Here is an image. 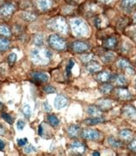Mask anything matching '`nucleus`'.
Segmentation results:
<instances>
[{"label":"nucleus","mask_w":136,"mask_h":156,"mask_svg":"<svg viewBox=\"0 0 136 156\" xmlns=\"http://www.w3.org/2000/svg\"><path fill=\"white\" fill-rule=\"evenodd\" d=\"M53 57V53L48 49L35 48L30 52V58L35 64L45 65L48 63Z\"/></svg>","instance_id":"1"},{"label":"nucleus","mask_w":136,"mask_h":156,"mask_svg":"<svg viewBox=\"0 0 136 156\" xmlns=\"http://www.w3.org/2000/svg\"><path fill=\"white\" fill-rule=\"evenodd\" d=\"M71 27L73 34L76 37H87L90 34V29L87 23L79 18H75L71 21Z\"/></svg>","instance_id":"2"},{"label":"nucleus","mask_w":136,"mask_h":156,"mask_svg":"<svg viewBox=\"0 0 136 156\" xmlns=\"http://www.w3.org/2000/svg\"><path fill=\"white\" fill-rule=\"evenodd\" d=\"M49 25L53 30L58 31L59 33L63 34V35H66L68 33V26L63 17H60L52 19L50 21Z\"/></svg>","instance_id":"3"},{"label":"nucleus","mask_w":136,"mask_h":156,"mask_svg":"<svg viewBox=\"0 0 136 156\" xmlns=\"http://www.w3.org/2000/svg\"><path fill=\"white\" fill-rule=\"evenodd\" d=\"M48 43L50 46L56 50H65L66 48L65 41L57 35H51L49 37Z\"/></svg>","instance_id":"4"},{"label":"nucleus","mask_w":136,"mask_h":156,"mask_svg":"<svg viewBox=\"0 0 136 156\" xmlns=\"http://www.w3.org/2000/svg\"><path fill=\"white\" fill-rule=\"evenodd\" d=\"M81 136L85 140H98L101 137V134L98 130L92 128H85L81 131Z\"/></svg>","instance_id":"5"},{"label":"nucleus","mask_w":136,"mask_h":156,"mask_svg":"<svg viewBox=\"0 0 136 156\" xmlns=\"http://www.w3.org/2000/svg\"><path fill=\"white\" fill-rule=\"evenodd\" d=\"M83 10H84L85 15H86L87 17H92V16L98 15L99 12L101 11L100 7L95 3H88L86 5L84 6Z\"/></svg>","instance_id":"6"},{"label":"nucleus","mask_w":136,"mask_h":156,"mask_svg":"<svg viewBox=\"0 0 136 156\" xmlns=\"http://www.w3.org/2000/svg\"><path fill=\"white\" fill-rule=\"evenodd\" d=\"M91 45L84 41H76L71 44V49L77 53H84L90 50Z\"/></svg>","instance_id":"7"},{"label":"nucleus","mask_w":136,"mask_h":156,"mask_svg":"<svg viewBox=\"0 0 136 156\" xmlns=\"http://www.w3.org/2000/svg\"><path fill=\"white\" fill-rule=\"evenodd\" d=\"M122 114L123 115L133 122H136V108L131 105H126L122 108Z\"/></svg>","instance_id":"8"},{"label":"nucleus","mask_w":136,"mask_h":156,"mask_svg":"<svg viewBox=\"0 0 136 156\" xmlns=\"http://www.w3.org/2000/svg\"><path fill=\"white\" fill-rule=\"evenodd\" d=\"M117 67L121 69H123L125 70L126 72L128 74H130V75H134V68L131 66L130 62L128 61L125 58H121L117 62Z\"/></svg>","instance_id":"9"},{"label":"nucleus","mask_w":136,"mask_h":156,"mask_svg":"<svg viewBox=\"0 0 136 156\" xmlns=\"http://www.w3.org/2000/svg\"><path fill=\"white\" fill-rule=\"evenodd\" d=\"M115 95L118 97V99L120 100H129L132 98V95H131L130 91L128 89H126L124 87H119L115 89V92H114Z\"/></svg>","instance_id":"10"},{"label":"nucleus","mask_w":136,"mask_h":156,"mask_svg":"<svg viewBox=\"0 0 136 156\" xmlns=\"http://www.w3.org/2000/svg\"><path fill=\"white\" fill-rule=\"evenodd\" d=\"M116 45H117V38L113 36L109 37L103 41V47L105 50H113L116 47Z\"/></svg>","instance_id":"11"},{"label":"nucleus","mask_w":136,"mask_h":156,"mask_svg":"<svg viewBox=\"0 0 136 156\" xmlns=\"http://www.w3.org/2000/svg\"><path fill=\"white\" fill-rule=\"evenodd\" d=\"M114 74L110 73L109 71L107 70H103V71H100L99 74L98 75V80L101 83H109L111 81H113V78H114Z\"/></svg>","instance_id":"12"},{"label":"nucleus","mask_w":136,"mask_h":156,"mask_svg":"<svg viewBox=\"0 0 136 156\" xmlns=\"http://www.w3.org/2000/svg\"><path fill=\"white\" fill-rule=\"evenodd\" d=\"M15 5L13 4H6L5 5L1 6L0 8V16L3 17H7L11 16L12 12L15 11Z\"/></svg>","instance_id":"13"},{"label":"nucleus","mask_w":136,"mask_h":156,"mask_svg":"<svg viewBox=\"0 0 136 156\" xmlns=\"http://www.w3.org/2000/svg\"><path fill=\"white\" fill-rule=\"evenodd\" d=\"M70 147H71V151L73 153H75L76 154H83L85 152V146L78 140L72 141L70 145Z\"/></svg>","instance_id":"14"},{"label":"nucleus","mask_w":136,"mask_h":156,"mask_svg":"<svg viewBox=\"0 0 136 156\" xmlns=\"http://www.w3.org/2000/svg\"><path fill=\"white\" fill-rule=\"evenodd\" d=\"M115 105V102L114 101L109 100V99H104L100 100L98 102V106L103 110V111H107L109 109H111Z\"/></svg>","instance_id":"15"},{"label":"nucleus","mask_w":136,"mask_h":156,"mask_svg":"<svg viewBox=\"0 0 136 156\" xmlns=\"http://www.w3.org/2000/svg\"><path fill=\"white\" fill-rule=\"evenodd\" d=\"M67 104H68V99L65 95H59L55 98V107L57 109H61V108L67 106Z\"/></svg>","instance_id":"16"},{"label":"nucleus","mask_w":136,"mask_h":156,"mask_svg":"<svg viewBox=\"0 0 136 156\" xmlns=\"http://www.w3.org/2000/svg\"><path fill=\"white\" fill-rule=\"evenodd\" d=\"M31 77L38 83H47L48 81V76L43 72H32L30 74Z\"/></svg>","instance_id":"17"},{"label":"nucleus","mask_w":136,"mask_h":156,"mask_svg":"<svg viewBox=\"0 0 136 156\" xmlns=\"http://www.w3.org/2000/svg\"><path fill=\"white\" fill-rule=\"evenodd\" d=\"M86 69H87V70L89 72L97 73L101 71L102 67H101V65L98 63V62L91 60V61L88 62L87 63H86Z\"/></svg>","instance_id":"18"},{"label":"nucleus","mask_w":136,"mask_h":156,"mask_svg":"<svg viewBox=\"0 0 136 156\" xmlns=\"http://www.w3.org/2000/svg\"><path fill=\"white\" fill-rule=\"evenodd\" d=\"M67 134H69L70 137L76 138V137L78 136V134H81V132H80V127L78 125H76V124L71 125L69 128H67Z\"/></svg>","instance_id":"19"},{"label":"nucleus","mask_w":136,"mask_h":156,"mask_svg":"<svg viewBox=\"0 0 136 156\" xmlns=\"http://www.w3.org/2000/svg\"><path fill=\"white\" fill-rule=\"evenodd\" d=\"M103 110L97 105V106H90L88 108L87 113L94 117H101V115H103Z\"/></svg>","instance_id":"20"},{"label":"nucleus","mask_w":136,"mask_h":156,"mask_svg":"<svg viewBox=\"0 0 136 156\" xmlns=\"http://www.w3.org/2000/svg\"><path fill=\"white\" fill-rule=\"evenodd\" d=\"M108 19L104 16H98L97 18H95V25L98 29H103L108 25Z\"/></svg>","instance_id":"21"},{"label":"nucleus","mask_w":136,"mask_h":156,"mask_svg":"<svg viewBox=\"0 0 136 156\" xmlns=\"http://www.w3.org/2000/svg\"><path fill=\"white\" fill-rule=\"evenodd\" d=\"M114 55L113 52L109 51V50H107V51H104V53L100 56L102 61L104 62L105 63H109L110 62H112L114 59Z\"/></svg>","instance_id":"22"},{"label":"nucleus","mask_w":136,"mask_h":156,"mask_svg":"<svg viewBox=\"0 0 136 156\" xmlns=\"http://www.w3.org/2000/svg\"><path fill=\"white\" fill-rule=\"evenodd\" d=\"M120 138L125 141H130L133 139V132L129 129H124L120 132Z\"/></svg>","instance_id":"23"},{"label":"nucleus","mask_w":136,"mask_h":156,"mask_svg":"<svg viewBox=\"0 0 136 156\" xmlns=\"http://www.w3.org/2000/svg\"><path fill=\"white\" fill-rule=\"evenodd\" d=\"M113 81H114L121 87H124L128 84V79L123 75H114Z\"/></svg>","instance_id":"24"},{"label":"nucleus","mask_w":136,"mask_h":156,"mask_svg":"<svg viewBox=\"0 0 136 156\" xmlns=\"http://www.w3.org/2000/svg\"><path fill=\"white\" fill-rule=\"evenodd\" d=\"M104 122V119L101 117H93V118H88L86 119L84 123L87 126H93V125H97L99 123H102Z\"/></svg>","instance_id":"25"},{"label":"nucleus","mask_w":136,"mask_h":156,"mask_svg":"<svg viewBox=\"0 0 136 156\" xmlns=\"http://www.w3.org/2000/svg\"><path fill=\"white\" fill-rule=\"evenodd\" d=\"M37 5L41 10L46 11V10H48L52 6V1L51 0H37Z\"/></svg>","instance_id":"26"},{"label":"nucleus","mask_w":136,"mask_h":156,"mask_svg":"<svg viewBox=\"0 0 136 156\" xmlns=\"http://www.w3.org/2000/svg\"><path fill=\"white\" fill-rule=\"evenodd\" d=\"M114 89L113 85L109 83H103V84L100 86V91L103 93V94H109Z\"/></svg>","instance_id":"27"},{"label":"nucleus","mask_w":136,"mask_h":156,"mask_svg":"<svg viewBox=\"0 0 136 156\" xmlns=\"http://www.w3.org/2000/svg\"><path fill=\"white\" fill-rule=\"evenodd\" d=\"M121 5L125 9L131 11L136 6V0H121Z\"/></svg>","instance_id":"28"},{"label":"nucleus","mask_w":136,"mask_h":156,"mask_svg":"<svg viewBox=\"0 0 136 156\" xmlns=\"http://www.w3.org/2000/svg\"><path fill=\"white\" fill-rule=\"evenodd\" d=\"M108 142H109V145L111 146L112 147H114V148H119L122 146V143H121V140L114 139V137H112V136L108 138Z\"/></svg>","instance_id":"29"},{"label":"nucleus","mask_w":136,"mask_h":156,"mask_svg":"<svg viewBox=\"0 0 136 156\" xmlns=\"http://www.w3.org/2000/svg\"><path fill=\"white\" fill-rule=\"evenodd\" d=\"M10 46V42L5 37H0V52L1 51H5L9 49Z\"/></svg>","instance_id":"30"},{"label":"nucleus","mask_w":136,"mask_h":156,"mask_svg":"<svg viewBox=\"0 0 136 156\" xmlns=\"http://www.w3.org/2000/svg\"><path fill=\"white\" fill-rule=\"evenodd\" d=\"M47 119H48V122H49V124L54 126V127H57L59 125V123H60L59 119L55 116V115H49L47 117Z\"/></svg>","instance_id":"31"},{"label":"nucleus","mask_w":136,"mask_h":156,"mask_svg":"<svg viewBox=\"0 0 136 156\" xmlns=\"http://www.w3.org/2000/svg\"><path fill=\"white\" fill-rule=\"evenodd\" d=\"M11 30L5 25H0V35L5 36V37H10L11 36Z\"/></svg>","instance_id":"32"},{"label":"nucleus","mask_w":136,"mask_h":156,"mask_svg":"<svg viewBox=\"0 0 136 156\" xmlns=\"http://www.w3.org/2000/svg\"><path fill=\"white\" fill-rule=\"evenodd\" d=\"M34 41H35V44L38 46H41V45L43 44V36L41 34H39V35H36L34 38Z\"/></svg>","instance_id":"33"},{"label":"nucleus","mask_w":136,"mask_h":156,"mask_svg":"<svg viewBox=\"0 0 136 156\" xmlns=\"http://www.w3.org/2000/svg\"><path fill=\"white\" fill-rule=\"evenodd\" d=\"M2 117L4 118V120L6 122H8L9 124H13V122H14V119L10 115H8L6 113H3L2 114Z\"/></svg>","instance_id":"34"},{"label":"nucleus","mask_w":136,"mask_h":156,"mask_svg":"<svg viewBox=\"0 0 136 156\" xmlns=\"http://www.w3.org/2000/svg\"><path fill=\"white\" fill-rule=\"evenodd\" d=\"M16 55L15 53H11L8 56V62H9V64L12 66L13 64H14V62H16Z\"/></svg>","instance_id":"35"},{"label":"nucleus","mask_w":136,"mask_h":156,"mask_svg":"<svg viewBox=\"0 0 136 156\" xmlns=\"http://www.w3.org/2000/svg\"><path fill=\"white\" fill-rule=\"evenodd\" d=\"M23 114H24V115L26 118H29L30 115H31V110H30V107L28 106V105H25V106L23 107Z\"/></svg>","instance_id":"36"},{"label":"nucleus","mask_w":136,"mask_h":156,"mask_svg":"<svg viewBox=\"0 0 136 156\" xmlns=\"http://www.w3.org/2000/svg\"><path fill=\"white\" fill-rule=\"evenodd\" d=\"M92 55H89V54H85V55H83L81 56V60L85 63H87L88 62H90L91 60H92Z\"/></svg>","instance_id":"37"},{"label":"nucleus","mask_w":136,"mask_h":156,"mask_svg":"<svg viewBox=\"0 0 136 156\" xmlns=\"http://www.w3.org/2000/svg\"><path fill=\"white\" fill-rule=\"evenodd\" d=\"M73 66H74V62H73V60H70L69 62H68L67 67H66V73H67V76H69V75H70L71 69H72Z\"/></svg>","instance_id":"38"},{"label":"nucleus","mask_w":136,"mask_h":156,"mask_svg":"<svg viewBox=\"0 0 136 156\" xmlns=\"http://www.w3.org/2000/svg\"><path fill=\"white\" fill-rule=\"evenodd\" d=\"M35 151H36L35 147H34L32 145L27 146V147L24 148V152H25L26 154H31V153H34V152H35Z\"/></svg>","instance_id":"39"},{"label":"nucleus","mask_w":136,"mask_h":156,"mask_svg":"<svg viewBox=\"0 0 136 156\" xmlns=\"http://www.w3.org/2000/svg\"><path fill=\"white\" fill-rule=\"evenodd\" d=\"M44 90H45V92L46 93H48V94H51V93H55V88H54L53 86H46L45 88H44Z\"/></svg>","instance_id":"40"},{"label":"nucleus","mask_w":136,"mask_h":156,"mask_svg":"<svg viewBox=\"0 0 136 156\" xmlns=\"http://www.w3.org/2000/svg\"><path fill=\"white\" fill-rule=\"evenodd\" d=\"M128 147L130 148V150L134 151V152L136 153V139H132Z\"/></svg>","instance_id":"41"},{"label":"nucleus","mask_w":136,"mask_h":156,"mask_svg":"<svg viewBox=\"0 0 136 156\" xmlns=\"http://www.w3.org/2000/svg\"><path fill=\"white\" fill-rule=\"evenodd\" d=\"M16 126H17V129L18 130H22L24 128V127H25V122L23 121H22V120H19L17 122V125Z\"/></svg>","instance_id":"42"},{"label":"nucleus","mask_w":136,"mask_h":156,"mask_svg":"<svg viewBox=\"0 0 136 156\" xmlns=\"http://www.w3.org/2000/svg\"><path fill=\"white\" fill-rule=\"evenodd\" d=\"M28 142V140L27 138H22V139H18L17 140V144L19 146H24L27 144Z\"/></svg>","instance_id":"43"},{"label":"nucleus","mask_w":136,"mask_h":156,"mask_svg":"<svg viewBox=\"0 0 136 156\" xmlns=\"http://www.w3.org/2000/svg\"><path fill=\"white\" fill-rule=\"evenodd\" d=\"M43 108H44V110L46 112H50L51 111V107L49 106L48 102V101H45L43 103Z\"/></svg>","instance_id":"44"},{"label":"nucleus","mask_w":136,"mask_h":156,"mask_svg":"<svg viewBox=\"0 0 136 156\" xmlns=\"http://www.w3.org/2000/svg\"><path fill=\"white\" fill-rule=\"evenodd\" d=\"M130 34H131V37H132L136 41V27H134V29H131Z\"/></svg>","instance_id":"45"},{"label":"nucleus","mask_w":136,"mask_h":156,"mask_svg":"<svg viewBox=\"0 0 136 156\" xmlns=\"http://www.w3.org/2000/svg\"><path fill=\"white\" fill-rule=\"evenodd\" d=\"M6 132L5 128L4 127L3 124H0V134H5Z\"/></svg>","instance_id":"46"},{"label":"nucleus","mask_w":136,"mask_h":156,"mask_svg":"<svg viewBox=\"0 0 136 156\" xmlns=\"http://www.w3.org/2000/svg\"><path fill=\"white\" fill-rule=\"evenodd\" d=\"M5 142L2 140L0 139V150H4V148H5Z\"/></svg>","instance_id":"47"},{"label":"nucleus","mask_w":136,"mask_h":156,"mask_svg":"<svg viewBox=\"0 0 136 156\" xmlns=\"http://www.w3.org/2000/svg\"><path fill=\"white\" fill-rule=\"evenodd\" d=\"M42 131H43V130H42V126H41V125H40V126H39V128H38L39 135H41H41L43 134V132H42Z\"/></svg>","instance_id":"48"},{"label":"nucleus","mask_w":136,"mask_h":156,"mask_svg":"<svg viewBox=\"0 0 136 156\" xmlns=\"http://www.w3.org/2000/svg\"><path fill=\"white\" fill-rule=\"evenodd\" d=\"M99 2H102V3H104V4H110V3H112L114 0H98Z\"/></svg>","instance_id":"49"},{"label":"nucleus","mask_w":136,"mask_h":156,"mask_svg":"<svg viewBox=\"0 0 136 156\" xmlns=\"http://www.w3.org/2000/svg\"><path fill=\"white\" fill-rule=\"evenodd\" d=\"M92 155H97V156H99V155H100V154H98V152H93Z\"/></svg>","instance_id":"50"},{"label":"nucleus","mask_w":136,"mask_h":156,"mask_svg":"<svg viewBox=\"0 0 136 156\" xmlns=\"http://www.w3.org/2000/svg\"><path fill=\"white\" fill-rule=\"evenodd\" d=\"M3 107H4V105H3V103L0 101V110H2L3 109Z\"/></svg>","instance_id":"51"},{"label":"nucleus","mask_w":136,"mask_h":156,"mask_svg":"<svg viewBox=\"0 0 136 156\" xmlns=\"http://www.w3.org/2000/svg\"><path fill=\"white\" fill-rule=\"evenodd\" d=\"M134 20L136 22V11H135V13L134 14Z\"/></svg>","instance_id":"52"},{"label":"nucleus","mask_w":136,"mask_h":156,"mask_svg":"<svg viewBox=\"0 0 136 156\" xmlns=\"http://www.w3.org/2000/svg\"><path fill=\"white\" fill-rule=\"evenodd\" d=\"M134 85H135V88H136V78H135V81H134Z\"/></svg>","instance_id":"53"},{"label":"nucleus","mask_w":136,"mask_h":156,"mask_svg":"<svg viewBox=\"0 0 136 156\" xmlns=\"http://www.w3.org/2000/svg\"><path fill=\"white\" fill-rule=\"evenodd\" d=\"M74 1H79V0H74Z\"/></svg>","instance_id":"54"},{"label":"nucleus","mask_w":136,"mask_h":156,"mask_svg":"<svg viewBox=\"0 0 136 156\" xmlns=\"http://www.w3.org/2000/svg\"><path fill=\"white\" fill-rule=\"evenodd\" d=\"M1 1H2V0H0V4H1Z\"/></svg>","instance_id":"55"}]
</instances>
